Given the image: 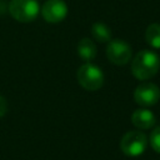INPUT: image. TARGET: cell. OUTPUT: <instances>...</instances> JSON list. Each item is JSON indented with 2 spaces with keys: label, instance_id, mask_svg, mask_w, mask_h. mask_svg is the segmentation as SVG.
Returning <instances> with one entry per match:
<instances>
[{
  "label": "cell",
  "instance_id": "cell-1",
  "mask_svg": "<svg viewBox=\"0 0 160 160\" xmlns=\"http://www.w3.org/2000/svg\"><path fill=\"white\" fill-rule=\"evenodd\" d=\"M159 69L160 58L152 50H140L131 61V72L141 81L154 78Z\"/></svg>",
  "mask_w": 160,
  "mask_h": 160
},
{
  "label": "cell",
  "instance_id": "cell-2",
  "mask_svg": "<svg viewBox=\"0 0 160 160\" xmlns=\"http://www.w3.org/2000/svg\"><path fill=\"white\" fill-rule=\"evenodd\" d=\"M76 79L80 86L88 91L99 90L104 85L105 80L102 70L98 65L91 62H85L79 68L76 72Z\"/></svg>",
  "mask_w": 160,
  "mask_h": 160
},
{
  "label": "cell",
  "instance_id": "cell-3",
  "mask_svg": "<svg viewBox=\"0 0 160 160\" xmlns=\"http://www.w3.org/2000/svg\"><path fill=\"white\" fill-rule=\"evenodd\" d=\"M9 12L19 22H31L38 18L40 6L36 0H11Z\"/></svg>",
  "mask_w": 160,
  "mask_h": 160
},
{
  "label": "cell",
  "instance_id": "cell-4",
  "mask_svg": "<svg viewBox=\"0 0 160 160\" xmlns=\"http://www.w3.org/2000/svg\"><path fill=\"white\" fill-rule=\"evenodd\" d=\"M148 145L146 135L139 130H131L124 134L120 141V149L121 151L128 156H140L145 150Z\"/></svg>",
  "mask_w": 160,
  "mask_h": 160
},
{
  "label": "cell",
  "instance_id": "cell-5",
  "mask_svg": "<svg viewBox=\"0 0 160 160\" xmlns=\"http://www.w3.org/2000/svg\"><path fill=\"white\" fill-rule=\"evenodd\" d=\"M106 56L111 64L122 66L131 60V46L121 39H111L106 48Z\"/></svg>",
  "mask_w": 160,
  "mask_h": 160
},
{
  "label": "cell",
  "instance_id": "cell-6",
  "mask_svg": "<svg viewBox=\"0 0 160 160\" xmlns=\"http://www.w3.org/2000/svg\"><path fill=\"white\" fill-rule=\"evenodd\" d=\"M134 100L140 106H152L160 100V88L154 82L144 81L135 88Z\"/></svg>",
  "mask_w": 160,
  "mask_h": 160
},
{
  "label": "cell",
  "instance_id": "cell-7",
  "mask_svg": "<svg viewBox=\"0 0 160 160\" xmlns=\"http://www.w3.org/2000/svg\"><path fill=\"white\" fill-rule=\"evenodd\" d=\"M40 11L45 21L50 24H56L66 18L68 5L62 0H48L42 5Z\"/></svg>",
  "mask_w": 160,
  "mask_h": 160
},
{
  "label": "cell",
  "instance_id": "cell-8",
  "mask_svg": "<svg viewBox=\"0 0 160 160\" xmlns=\"http://www.w3.org/2000/svg\"><path fill=\"white\" fill-rule=\"evenodd\" d=\"M131 122L138 129L146 130V129H151L155 125L156 118L152 111H150L145 108H140V109H136L131 114Z\"/></svg>",
  "mask_w": 160,
  "mask_h": 160
},
{
  "label": "cell",
  "instance_id": "cell-9",
  "mask_svg": "<svg viewBox=\"0 0 160 160\" xmlns=\"http://www.w3.org/2000/svg\"><path fill=\"white\" fill-rule=\"evenodd\" d=\"M96 45L91 39L84 38L78 42V54L85 62H90L96 56Z\"/></svg>",
  "mask_w": 160,
  "mask_h": 160
},
{
  "label": "cell",
  "instance_id": "cell-10",
  "mask_svg": "<svg viewBox=\"0 0 160 160\" xmlns=\"http://www.w3.org/2000/svg\"><path fill=\"white\" fill-rule=\"evenodd\" d=\"M91 35L98 42H109L111 40V30L104 22H94L91 25Z\"/></svg>",
  "mask_w": 160,
  "mask_h": 160
},
{
  "label": "cell",
  "instance_id": "cell-11",
  "mask_svg": "<svg viewBox=\"0 0 160 160\" xmlns=\"http://www.w3.org/2000/svg\"><path fill=\"white\" fill-rule=\"evenodd\" d=\"M145 40L152 49H160V24L152 22L145 30Z\"/></svg>",
  "mask_w": 160,
  "mask_h": 160
},
{
  "label": "cell",
  "instance_id": "cell-12",
  "mask_svg": "<svg viewBox=\"0 0 160 160\" xmlns=\"http://www.w3.org/2000/svg\"><path fill=\"white\" fill-rule=\"evenodd\" d=\"M150 145L151 148L160 154V126H156L150 134Z\"/></svg>",
  "mask_w": 160,
  "mask_h": 160
},
{
  "label": "cell",
  "instance_id": "cell-13",
  "mask_svg": "<svg viewBox=\"0 0 160 160\" xmlns=\"http://www.w3.org/2000/svg\"><path fill=\"white\" fill-rule=\"evenodd\" d=\"M8 111V101L2 95H0V118H2Z\"/></svg>",
  "mask_w": 160,
  "mask_h": 160
}]
</instances>
